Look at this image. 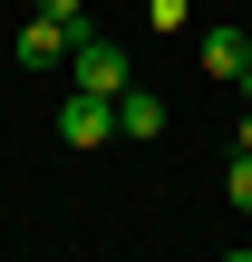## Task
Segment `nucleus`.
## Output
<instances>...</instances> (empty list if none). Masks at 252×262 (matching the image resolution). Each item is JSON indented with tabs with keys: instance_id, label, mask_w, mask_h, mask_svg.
Here are the masks:
<instances>
[{
	"instance_id": "nucleus-1",
	"label": "nucleus",
	"mask_w": 252,
	"mask_h": 262,
	"mask_svg": "<svg viewBox=\"0 0 252 262\" xmlns=\"http://www.w3.org/2000/svg\"><path fill=\"white\" fill-rule=\"evenodd\" d=\"M68 88H87V97H126V88H136V78H126V49L97 39V29H78V49H68Z\"/></svg>"
},
{
	"instance_id": "nucleus-2",
	"label": "nucleus",
	"mask_w": 252,
	"mask_h": 262,
	"mask_svg": "<svg viewBox=\"0 0 252 262\" xmlns=\"http://www.w3.org/2000/svg\"><path fill=\"white\" fill-rule=\"evenodd\" d=\"M58 136H68V156L107 146V136H117V97H87V88H68V107H58Z\"/></svg>"
},
{
	"instance_id": "nucleus-3",
	"label": "nucleus",
	"mask_w": 252,
	"mask_h": 262,
	"mask_svg": "<svg viewBox=\"0 0 252 262\" xmlns=\"http://www.w3.org/2000/svg\"><path fill=\"white\" fill-rule=\"evenodd\" d=\"M68 49H78V19H49V10H29V29L10 39V58H19V68H58Z\"/></svg>"
},
{
	"instance_id": "nucleus-4",
	"label": "nucleus",
	"mask_w": 252,
	"mask_h": 262,
	"mask_svg": "<svg viewBox=\"0 0 252 262\" xmlns=\"http://www.w3.org/2000/svg\"><path fill=\"white\" fill-rule=\"evenodd\" d=\"M117 136H146V146H155V136H165V97H155V88H126V97H117Z\"/></svg>"
},
{
	"instance_id": "nucleus-5",
	"label": "nucleus",
	"mask_w": 252,
	"mask_h": 262,
	"mask_svg": "<svg viewBox=\"0 0 252 262\" xmlns=\"http://www.w3.org/2000/svg\"><path fill=\"white\" fill-rule=\"evenodd\" d=\"M252 68V29H204V78H243Z\"/></svg>"
},
{
	"instance_id": "nucleus-6",
	"label": "nucleus",
	"mask_w": 252,
	"mask_h": 262,
	"mask_svg": "<svg viewBox=\"0 0 252 262\" xmlns=\"http://www.w3.org/2000/svg\"><path fill=\"white\" fill-rule=\"evenodd\" d=\"M223 194H233V204L252 214V156H233V165H223Z\"/></svg>"
},
{
	"instance_id": "nucleus-7",
	"label": "nucleus",
	"mask_w": 252,
	"mask_h": 262,
	"mask_svg": "<svg viewBox=\"0 0 252 262\" xmlns=\"http://www.w3.org/2000/svg\"><path fill=\"white\" fill-rule=\"evenodd\" d=\"M155 10V29H185V0H146Z\"/></svg>"
},
{
	"instance_id": "nucleus-8",
	"label": "nucleus",
	"mask_w": 252,
	"mask_h": 262,
	"mask_svg": "<svg viewBox=\"0 0 252 262\" xmlns=\"http://www.w3.org/2000/svg\"><path fill=\"white\" fill-rule=\"evenodd\" d=\"M39 10H49V19H78V10H87V0H39Z\"/></svg>"
},
{
	"instance_id": "nucleus-9",
	"label": "nucleus",
	"mask_w": 252,
	"mask_h": 262,
	"mask_svg": "<svg viewBox=\"0 0 252 262\" xmlns=\"http://www.w3.org/2000/svg\"><path fill=\"white\" fill-rule=\"evenodd\" d=\"M243 156H252V117H243Z\"/></svg>"
},
{
	"instance_id": "nucleus-10",
	"label": "nucleus",
	"mask_w": 252,
	"mask_h": 262,
	"mask_svg": "<svg viewBox=\"0 0 252 262\" xmlns=\"http://www.w3.org/2000/svg\"><path fill=\"white\" fill-rule=\"evenodd\" d=\"M223 262H252V253H223Z\"/></svg>"
},
{
	"instance_id": "nucleus-11",
	"label": "nucleus",
	"mask_w": 252,
	"mask_h": 262,
	"mask_svg": "<svg viewBox=\"0 0 252 262\" xmlns=\"http://www.w3.org/2000/svg\"><path fill=\"white\" fill-rule=\"evenodd\" d=\"M243 88H252V68H243Z\"/></svg>"
}]
</instances>
